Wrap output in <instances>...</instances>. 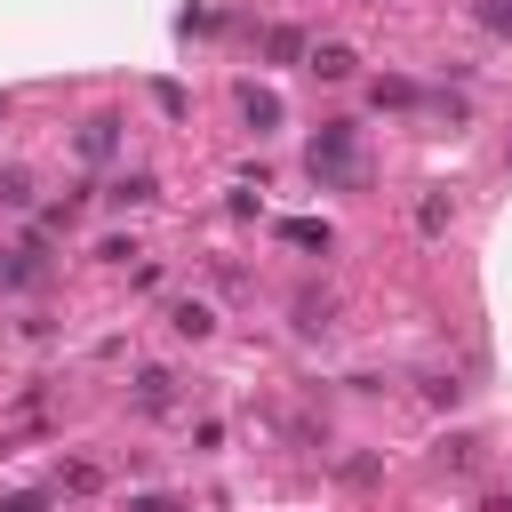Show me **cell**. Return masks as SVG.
Instances as JSON below:
<instances>
[{"label": "cell", "mask_w": 512, "mask_h": 512, "mask_svg": "<svg viewBox=\"0 0 512 512\" xmlns=\"http://www.w3.org/2000/svg\"><path fill=\"white\" fill-rule=\"evenodd\" d=\"M480 24L488 32H512V0H480Z\"/></svg>", "instance_id": "obj_17"}, {"label": "cell", "mask_w": 512, "mask_h": 512, "mask_svg": "<svg viewBox=\"0 0 512 512\" xmlns=\"http://www.w3.org/2000/svg\"><path fill=\"white\" fill-rule=\"evenodd\" d=\"M440 464H448V472H464V464H472V440H464V432H456V440H440Z\"/></svg>", "instance_id": "obj_16"}, {"label": "cell", "mask_w": 512, "mask_h": 512, "mask_svg": "<svg viewBox=\"0 0 512 512\" xmlns=\"http://www.w3.org/2000/svg\"><path fill=\"white\" fill-rule=\"evenodd\" d=\"M152 192H160L152 176H120V184H112L104 200H112V208H152Z\"/></svg>", "instance_id": "obj_10"}, {"label": "cell", "mask_w": 512, "mask_h": 512, "mask_svg": "<svg viewBox=\"0 0 512 512\" xmlns=\"http://www.w3.org/2000/svg\"><path fill=\"white\" fill-rule=\"evenodd\" d=\"M424 400H432V408H456L464 384H456V376H424Z\"/></svg>", "instance_id": "obj_14"}, {"label": "cell", "mask_w": 512, "mask_h": 512, "mask_svg": "<svg viewBox=\"0 0 512 512\" xmlns=\"http://www.w3.org/2000/svg\"><path fill=\"white\" fill-rule=\"evenodd\" d=\"M280 240H288V248H328L336 232H328L320 216H288V224H280Z\"/></svg>", "instance_id": "obj_8"}, {"label": "cell", "mask_w": 512, "mask_h": 512, "mask_svg": "<svg viewBox=\"0 0 512 512\" xmlns=\"http://www.w3.org/2000/svg\"><path fill=\"white\" fill-rule=\"evenodd\" d=\"M240 120H248V128H256V136H264V128H280V96H272V88H256V80H248V88H240Z\"/></svg>", "instance_id": "obj_6"}, {"label": "cell", "mask_w": 512, "mask_h": 512, "mask_svg": "<svg viewBox=\"0 0 512 512\" xmlns=\"http://www.w3.org/2000/svg\"><path fill=\"white\" fill-rule=\"evenodd\" d=\"M0 112H8V96H0Z\"/></svg>", "instance_id": "obj_20"}, {"label": "cell", "mask_w": 512, "mask_h": 512, "mask_svg": "<svg viewBox=\"0 0 512 512\" xmlns=\"http://www.w3.org/2000/svg\"><path fill=\"white\" fill-rule=\"evenodd\" d=\"M264 48H272V56H280V64H296V56H304V48H312V40H304V32H296V24H272V32H264Z\"/></svg>", "instance_id": "obj_11"}, {"label": "cell", "mask_w": 512, "mask_h": 512, "mask_svg": "<svg viewBox=\"0 0 512 512\" xmlns=\"http://www.w3.org/2000/svg\"><path fill=\"white\" fill-rule=\"evenodd\" d=\"M288 312H296V328H304V336H328V328H336V304H328V296H296Z\"/></svg>", "instance_id": "obj_7"}, {"label": "cell", "mask_w": 512, "mask_h": 512, "mask_svg": "<svg viewBox=\"0 0 512 512\" xmlns=\"http://www.w3.org/2000/svg\"><path fill=\"white\" fill-rule=\"evenodd\" d=\"M384 104H416V88H408V80H376V112H384Z\"/></svg>", "instance_id": "obj_15"}, {"label": "cell", "mask_w": 512, "mask_h": 512, "mask_svg": "<svg viewBox=\"0 0 512 512\" xmlns=\"http://www.w3.org/2000/svg\"><path fill=\"white\" fill-rule=\"evenodd\" d=\"M0 200H8V208H32L40 192H32V176H24V168H0Z\"/></svg>", "instance_id": "obj_13"}, {"label": "cell", "mask_w": 512, "mask_h": 512, "mask_svg": "<svg viewBox=\"0 0 512 512\" xmlns=\"http://www.w3.org/2000/svg\"><path fill=\"white\" fill-rule=\"evenodd\" d=\"M56 488H64V496H96V488H104V472H96V464H64V472H56Z\"/></svg>", "instance_id": "obj_12"}, {"label": "cell", "mask_w": 512, "mask_h": 512, "mask_svg": "<svg viewBox=\"0 0 512 512\" xmlns=\"http://www.w3.org/2000/svg\"><path fill=\"white\" fill-rule=\"evenodd\" d=\"M0 512H48V496H8Z\"/></svg>", "instance_id": "obj_19"}, {"label": "cell", "mask_w": 512, "mask_h": 512, "mask_svg": "<svg viewBox=\"0 0 512 512\" xmlns=\"http://www.w3.org/2000/svg\"><path fill=\"white\" fill-rule=\"evenodd\" d=\"M40 280H48L40 248H0V288H40Z\"/></svg>", "instance_id": "obj_2"}, {"label": "cell", "mask_w": 512, "mask_h": 512, "mask_svg": "<svg viewBox=\"0 0 512 512\" xmlns=\"http://www.w3.org/2000/svg\"><path fill=\"white\" fill-rule=\"evenodd\" d=\"M304 168H312V184H360V128L352 120H328L320 136H312V152H304Z\"/></svg>", "instance_id": "obj_1"}, {"label": "cell", "mask_w": 512, "mask_h": 512, "mask_svg": "<svg viewBox=\"0 0 512 512\" xmlns=\"http://www.w3.org/2000/svg\"><path fill=\"white\" fill-rule=\"evenodd\" d=\"M168 328H176V336H192V344H200V336H216V312H208V304H200V296H176V304H168Z\"/></svg>", "instance_id": "obj_4"}, {"label": "cell", "mask_w": 512, "mask_h": 512, "mask_svg": "<svg viewBox=\"0 0 512 512\" xmlns=\"http://www.w3.org/2000/svg\"><path fill=\"white\" fill-rule=\"evenodd\" d=\"M128 512H184V504H176V496H136Z\"/></svg>", "instance_id": "obj_18"}, {"label": "cell", "mask_w": 512, "mask_h": 512, "mask_svg": "<svg viewBox=\"0 0 512 512\" xmlns=\"http://www.w3.org/2000/svg\"><path fill=\"white\" fill-rule=\"evenodd\" d=\"M136 408H144V416L176 408V376H168V368H136Z\"/></svg>", "instance_id": "obj_5"}, {"label": "cell", "mask_w": 512, "mask_h": 512, "mask_svg": "<svg viewBox=\"0 0 512 512\" xmlns=\"http://www.w3.org/2000/svg\"><path fill=\"white\" fill-rule=\"evenodd\" d=\"M304 64H312L320 80H352V64H360V56H352L344 40H312V48H304Z\"/></svg>", "instance_id": "obj_3"}, {"label": "cell", "mask_w": 512, "mask_h": 512, "mask_svg": "<svg viewBox=\"0 0 512 512\" xmlns=\"http://www.w3.org/2000/svg\"><path fill=\"white\" fill-rule=\"evenodd\" d=\"M112 144H120V120H88V128H80V152H88V160H112Z\"/></svg>", "instance_id": "obj_9"}]
</instances>
